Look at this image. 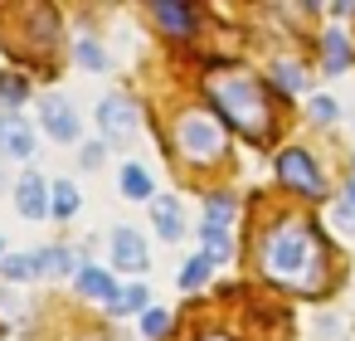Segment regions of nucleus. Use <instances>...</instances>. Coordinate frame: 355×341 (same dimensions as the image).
<instances>
[{
  "label": "nucleus",
  "instance_id": "nucleus-1",
  "mask_svg": "<svg viewBox=\"0 0 355 341\" xmlns=\"http://www.w3.org/2000/svg\"><path fill=\"white\" fill-rule=\"evenodd\" d=\"M263 273L292 292H316L321 288V268H326V253H321V234L306 224V219H277L268 234H263Z\"/></svg>",
  "mask_w": 355,
  "mask_h": 341
},
{
  "label": "nucleus",
  "instance_id": "nucleus-2",
  "mask_svg": "<svg viewBox=\"0 0 355 341\" xmlns=\"http://www.w3.org/2000/svg\"><path fill=\"white\" fill-rule=\"evenodd\" d=\"M209 98H214L219 117H224L234 132H243V137H253V142H263V137L272 132L268 93L258 88V78H253L248 69H214V74H209Z\"/></svg>",
  "mask_w": 355,
  "mask_h": 341
},
{
  "label": "nucleus",
  "instance_id": "nucleus-3",
  "mask_svg": "<svg viewBox=\"0 0 355 341\" xmlns=\"http://www.w3.org/2000/svg\"><path fill=\"white\" fill-rule=\"evenodd\" d=\"M175 147H180V156L195 161V166L219 161V156H224V127H219V117H209V113H185L180 127H175Z\"/></svg>",
  "mask_w": 355,
  "mask_h": 341
},
{
  "label": "nucleus",
  "instance_id": "nucleus-4",
  "mask_svg": "<svg viewBox=\"0 0 355 341\" xmlns=\"http://www.w3.org/2000/svg\"><path fill=\"white\" fill-rule=\"evenodd\" d=\"M277 176H282V185H292V190H302V195H326V176L316 171V161L306 156V151H282L277 156Z\"/></svg>",
  "mask_w": 355,
  "mask_h": 341
},
{
  "label": "nucleus",
  "instance_id": "nucleus-5",
  "mask_svg": "<svg viewBox=\"0 0 355 341\" xmlns=\"http://www.w3.org/2000/svg\"><path fill=\"white\" fill-rule=\"evenodd\" d=\"M98 127H103L107 142L132 137V127H137V103H132L127 93H107V98L98 103Z\"/></svg>",
  "mask_w": 355,
  "mask_h": 341
},
{
  "label": "nucleus",
  "instance_id": "nucleus-6",
  "mask_svg": "<svg viewBox=\"0 0 355 341\" xmlns=\"http://www.w3.org/2000/svg\"><path fill=\"white\" fill-rule=\"evenodd\" d=\"M40 122L54 142H78V113L69 108V98H44L40 103Z\"/></svg>",
  "mask_w": 355,
  "mask_h": 341
},
{
  "label": "nucleus",
  "instance_id": "nucleus-7",
  "mask_svg": "<svg viewBox=\"0 0 355 341\" xmlns=\"http://www.w3.org/2000/svg\"><path fill=\"white\" fill-rule=\"evenodd\" d=\"M15 205H20L25 219H44V215H49V185H44L35 171H25L20 185H15Z\"/></svg>",
  "mask_w": 355,
  "mask_h": 341
},
{
  "label": "nucleus",
  "instance_id": "nucleus-8",
  "mask_svg": "<svg viewBox=\"0 0 355 341\" xmlns=\"http://www.w3.org/2000/svg\"><path fill=\"white\" fill-rule=\"evenodd\" d=\"M112 263L117 268H132V273H141L151 263V253H146V244H141L137 229H112Z\"/></svg>",
  "mask_w": 355,
  "mask_h": 341
},
{
  "label": "nucleus",
  "instance_id": "nucleus-9",
  "mask_svg": "<svg viewBox=\"0 0 355 341\" xmlns=\"http://www.w3.org/2000/svg\"><path fill=\"white\" fill-rule=\"evenodd\" d=\"M151 215H156V229H161V239H180L185 234V210H180V200H171V195H161L156 205H151Z\"/></svg>",
  "mask_w": 355,
  "mask_h": 341
},
{
  "label": "nucleus",
  "instance_id": "nucleus-10",
  "mask_svg": "<svg viewBox=\"0 0 355 341\" xmlns=\"http://www.w3.org/2000/svg\"><path fill=\"white\" fill-rule=\"evenodd\" d=\"M78 292L83 297H98V302H107L112 307V297H117V283H112V273L107 268H78Z\"/></svg>",
  "mask_w": 355,
  "mask_h": 341
},
{
  "label": "nucleus",
  "instance_id": "nucleus-11",
  "mask_svg": "<svg viewBox=\"0 0 355 341\" xmlns=\"http://www.w3.org/2000/svg\"><path fill=\"white\" fill-rule=\"evenodd\" d=\"M0 151H10V156H30L35 151V132L20 122V117H10V122H0Z\"/></svg>",
  "mask_w": 355,
  "mask_h": 341
},
{
  "label": "nucleus",
  "instance_id": "nucleus-12",
  "mask_svg": "<svg viewBox=\"0 0 355 341\" xmlns=\"http://www.w3.org/2000/svg\"><path fill=\"white\" fill-rule=\"evenodd\" d=\"M151 10H156L161 30H171V35H190L195 30V15H190V6H180V0H161V6H151Z\"/></svg>",
  "mask_w": 355,
  "mask_h": 341
},
{
  "label": "nucleus",
  "instance_id": "nucleus-13",
  "mask_svg": "<svg viewBox=\"0 0 355 341\" xmlns=\"http://www.w3.org/2000/svg\"><path fill=\"white\" fill-rule=\"evenodd\" d=\"M49 215H59V219H73V215H78V190H73V181H54V185H49Z\"/></svg>",
  "mask_w": 355,
  "mask_h": 341
},
{
  "label": "nucleus",
  "instance_id": "nucleus-14",
  "mask_svg": "<svg viewBox=\"0 0 355 341\" xmlns=\"http://www.w3.org/2000/svg\"><path fill=\"white\" fill-rule=\"evenodd\" d=\"M272 83H277L282 93H302V88H306V74H302V64L277 59V64H272Z\"/></svg>",
  "mask_w": 355,
  "mask_h": 341
},
{
  "label": "nucleus",
  "instance_id": "nucleus-15",
  "mask_svg": "<svg viewBox=\"0 0 355 341\" xmlns=\"http://www.w3.org/2000/svg\"><path fill=\"white\" fill-rule=\"evenodd\" d=\"M117 185H122V195H132V200H146L151 195V176L141 171V166H122V176H117Z\"/></svg>",
  "mask_w": 355,
  "mask_h": 341
},
{
  "label": "nucleus",
  "instance_id": "nucleus-16",
  "mask_svg": "<svg viewBox=\"0 0 355 341\" xmlns=\"http://www.w3.org/2000/svg\"><path fill=\"white\" fill-rule=\"evenodd\" d=\"M229 253H234V234H229V229L205 224V258H209V263H224Z\"/></svg>",
  "mask_w": 355,
  "mask_h": 341
},
{
  "label": "nucleus",
  "instance_id": "nucleus-17",
  "mask_svg": "<svg viewBox=\"0 0 355 341\" xmlns=\"http://www.w3.org/2000/svg\"><path fill=\"white\" fill-rule=\"evenodd\" d=\"M35 273H73V253H69V249H44V253H35Z\"/></svg>",
  "mask_w": 355,
  "mask_h": 341
},
{
  "label": "nucleus",
  "instance_id": "nucleus-18",
  "mask_svg": "<svg viewBox=\"0 0 355 341\" xmlns=\"http://www.w3.org/2000/svg\"><path fill=\"white\" fill-rule=\"evenodd\" d=\"M326 69H331V74H345V69H350V49H345V35H326Z\"/></svg>",
  "mask_w": 355,
  "mask_h": 341
},
{
  "label": "nucleus",
  "instance_id": "nucleus-19",
  "mask_svg": "<svg viewBox=\"0 0 355 341\" xmlns=\"http://www.w3.org/2000/svg\"><path fill=\"white\" fill-rule=\"evenodd\" d=\"M146 307V288L141 283H127V288H117V297H112V312H141Z\"/></svg>",
  "mask_w": 355,
  "mask_h": 341
},
{
  "label": "nucleus",
  "instance_id": "nucleus-20",
  "mask_svg": "<svg viewBox=\"0 0 355 341\" xmlns=\"http://www.w3.org/2000/svg\"><path fill=\"white\" fill-rule=\"evenodd\" d=\"M229 219H234V200H229V195H214V200L205 205V224H214V229H229Z\"/></svg>",
  "mask_w": 355,
  "mask_h": 341
},
{
  "label": "nucleus",
  "instance_id": "nucleus-21",
  "mask_svg": "<svg viewBox=\"0 0 355 341\" xmlns=\"http://www.w3.org/2000/svg\"><path fill=\"white\" fill-rule=\"evenodd\" d=\"M209 273H214V263H209V258L200 253V258H190V263H185V273H180V283H185V288H200V283H205Z\"/></svg>",
  "mask_w": 355,
  "mask_h": 341
},
{
  "label": "nucleus",
  "instance_id": "nucleus-22",
  "mask_svg": "<svg viewBox=\"0 0 355 341\" xmlns=\"http://www.w3.org/2000/svg\"><path fill=\"white\" fill-rule=\"evenodd\" d=\"M78 64H83V69H107V54H103L93 40H78Z\"/></svg>",
  "mask_w": 355,
  "mask_h": 341
},
{
  "label": "nucleus",
  "instance_id": "nucleus-23",
  "mask_svg": "<svg viewBox=\"0 0 355 341\" xmlns=\"http://www.w3.org/2000/svg\"><path fill=\"white\" fill-rule=\"evenodd\" d=\"M166 326H171V317H166L161 307H146V317H141V331L156 341V336H166Z\"/></svg>",
  "mask_w": 355,
  "mask_h": 341
},
{
  "label": "nucleus",
  "instance_id": "nucleus-24",
  "mask_svg": "<svg viewBox=\"0 0 355 341\" xmlns=\"http://www.w3.org/2000/svg\"><path fill=\"white\" fill-rule=\"evenodd\" d=\"M25 78L20 74H6V78H0V98H6V103H25Z\"/></svg>",
  "mask_w": 355,
  "mask_h": 341
},
{
  "label": "nucleus",
  "instance_id": "nucleus-25",
  "mask_svg": "<svg viewBox=\"0 0 355 341\" xmlns=\"http://www.w3.org/2000/svg\"><path fill=\"white\" fill-rule=\"evenodd\" d=\"M6 278H10V283L35 278V253H30V258H6Z\"/></svg>",
  "mask_w": 355,
  "mask_h": 341
},
{
  "label": "nucleus",
  "instance_id": "nucleus-26",
  "mask_svg": "<svg viewBox=\"0 0 355 341\" xmlns=\"http://www.w3.org/2000/svg\"><path fill=\"white\" fill-rule=\"evenodd\" d=\"M311 117L316 122H336V103L331 98H311Z\"/></svg>",
  "mask_w": 355,
  "mask_h": 341
},
{
  "label": "nucleus",
  "instance_id": "nucleus-27",
  "mask_svg": "<svg viewBox=\"0 0 355 341\" xmlns=\"http://www.w3.org/2000/svg\"><path fill=\"white\" fill-rule=\"evenodd\" d=\"M336 224L355 234V205H350V200H340V205H336Z\"/></svg>",
  "mask_w": 355,
  "mask_h": 341
},
{
  "label": "nucleus",
  "instance_id": "nucleus-28",
  "mask_svg": "<svg viewBox=\"0 0 355 341\" xmlns=\"http://www.w3.org/2000/svg\"><path fill=\"white\" fill-rule=\"evenodd\" d=\"M103 161V147H83V166H98Z\"/></svg>",
  "mask_w": 355,
  "mask_h": 341
},
{
  "label": "nucleus",
  "instance_id": "nucleus-29",
  "mask_svg": "<svg viewBox=\"0 0 355 341\" xmlns=\"http://www.w3.org/2000/svg\"><path fill=\"white\" fill-rule=\"evenodd\" d=\"M200 341H229V336H219V331H214V336H200Z\"/></svg>",
  "mask_w": 355,
  "mask_h": 341
},
{
  "label": "nucleus",
  "instance_id": "nucleus-30",
  "mask_svg": "<svg viewBox=\"0 0 355 341\" xmlns=\"http://www.w3.org/2000/svg\"><path fill=\"white\" fill-rule=\"evenodd\" d=\"M0 244H6V239H0Z\"/></svg>",
  "mask_w": 355,
  "mask_h": 341
}]
</instances>
